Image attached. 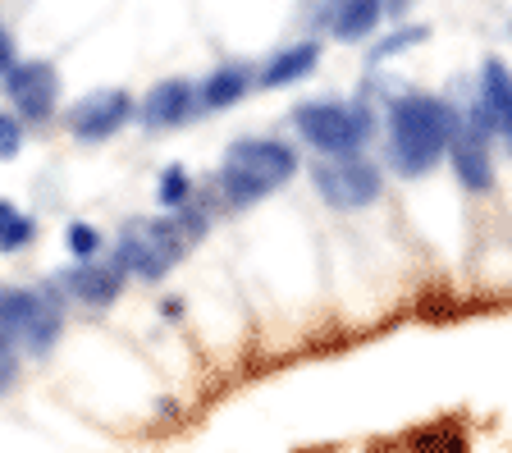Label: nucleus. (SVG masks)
<instances>
[{
	"label": "nucleus",
	"instance_id": "1",
	"mask_svg": "<svg viewBox=\"0 0 512 453\" xmlns=\"http://www.w3.org/2000/svg\"><path fill=\"white\" fill-rule=\"evenodd\" d=\"M453 129H458V119H453V110L439 97H426V92L398 97L394 106H389V161H394L407 179H421L448 151Z\"/></svg>",
	"mask_w": 512,
	"mask_h": 453
},
{
	"label": "nucleus",
	"instance_id": "2",
	"mask_svg": "<svg viewBox=\"0 0 512 453\" xmlns=\"http://www.w3.org/2000/svg\"><path fill=\"white\" fill-rule=\"evenodd\" d=\"M298 174V151L279 138H243L224 151L220 193L229 206H252Z\"/></svg>",
	"mask_w": 512,
	"mask_h": 453
},
{
	"label": "nucleus",
	"instance_id": "3",
	"mask_svg": "<svg viewBox=\"0 0 512 453\" xmlns=\"http://www.w3.org/2000/svg\"><path fill=\"white\" fill-rule=\"evenodd\" d=\"M202 229H206L202 216H192L188 225H183V216L179 220H133L119 234L115 261L128 275H138V280H160V275H170V266L188 252V243Z\"/></svg>",
	"mask_w": 512,
	"mask_h": 453
},
{
	"label": "nucleus",
	"instance_id": "4",
	"mask_svg": "<svg viewBox=\"0 0 512 453\" xmlns=\"http://www.w3.org/2000/svg\"><path fill=\"white\" fill-rule=\"evenodd\" d=\"M293 129L320 151V156H357L371 138V110L343 106V101H307L293 110Z\"/></svg>",
	"mask_w": 512,
	"mask_h": 453
},
{
	"label": "nucleus",
	"instance_id": "5",
	"mask_svg": "<svg viewBox=\"0 0 512 453\" xmlns=\"http://www.w3.org/2000/svg\"><path fill=\"white\" fill-rule=\"evenodd\" d=\"M60 335V307L51 293L32 289H0V339L28 353H46Z\"/></svg>",
	"mask_w": 512,
	"mask_h": 453
},
{
	"label": "nucleus",
	"instance_id": "6",
	"mask_svg": "<svg viewBox=\"0 0 512 453\" xmlns=\"http://www.w3.org/2000/svg\"><path fill=\"white\" fill-rule=\"evenodd\" d=\"M311 179H316V193L325 197L334 211H362L384 188V174L375 170L366 156H325Z\"/></svg>",
	"mask_w": 512,
	"mask_h": 453
},
{
	"label": "nucleus",
	"instance_id": "7",
	"mask_svg": "<svg viewBox=\"0 0 512 453\" xmlns=\"http://www.w3.org/2000/svg\"><path fill=\"white\" fill-rule=\"evenodd\" d=\"M5 92H10L14 110H19L23 119H51L55 101H60V74H55V65H46V60H23V65H14L10 74H5Z\"/></svg>",
	"mask_w": 512,
	"mask_h": 453
},
{
	"label": "nucleus",
	"instance_id": "8",
	"mask_svg": "<svg viewBox=\"0 0 512 453\" xmlns=\"http://www.w3.org/2000/svg\"><path fill=\"white\" fill-rule=\"evenodd\" d=\"M128 115H133V97H128V92H119V87L92 92V97H83L69 110V133L83 142H101V138H110Z\"/></svg>",
	"mask_w": 512,
	"mask_h": 453
},
{
	"label": "nucleus",
	"instance_id": "9",
	"mask_svg": "<svg viewBox=\"0 0 512 453\" xmlns=\"http://www.w3.org/2000/svg\"><path fill=\"white\" fill-rule=\"evenodd\" d=\"M448 161H453V170H458L462 188H471V193H485V188L494 184L490 147H485V129H480V124H458V129H453Z\"/></svg>",
	"mask_w": 512,
	"mask_h": 453
},
{
	"label": "nucleus",
	"instance_id": "10",
	"mask_svg": "<svg viewBox=\"0 0 512 453\" xmlns=\"http://www.w3.org/2000/svg\"><path fill=\"white\" fill-rule=\"evenodd\" d=\"M197 106H202V101H197V87H192L188 78H165V83H156L147 92L138 115L147 129H174V124H183Z\"/></svg>",
	"mask_w": 512,
	"mask_h": 453
},
{
	"label": "nucleus",
	"instance_id": "11",
	"mask_svg": "<svg viewBox=\"0 0 512 453\" xmlns=\"http://www.w3.org/2000/svg\"><path fill=\"white\" fill-rule=\"evenodd\" d=\"M124 275H128V270L119 266V261H83L78 270H69V275H64V284H69V293H74L78 302L106 307V302L119 298V289H124Z\"/></svg>",
	"mask_w": 512,
	"mask_h": 453
},
{
	"label": "nucleus",
	"instance_id": "12",
	"mask_svg": "<svg viewBox=\"0 0 512 453\" xmlns=\"http://www.w3.org/2000/svg\"><path fill=\"white\" fill-rule=\"evenodd\" d=\"M480 124L485 129H512V74L499 60H485V74H480Z\"/></svg>",
	"mask_w": 512,
	"mask_h": 453
},
{
	"label": "nucleus",
	"instance_id": "13",
	"mask_svg": "<svg viewBox=\"0 0 512 453\" xmlns=\"http://www.w3.org/2000/svg\"><path fill=\"white\" fill-rule=\"evenodd\" d=\"M320 60V46L316 42H298V46H284L279 55H270L266 69H261V87H284V83H298L316 69Z\"/></svg>",
	"mask_w": 512,
	"mask_h": 453
},
{
	"label": "nucleus",
	"instance_id": "14",
	"mask_svg": "<svg viewBox=\"0 0 512 453\" xmlns=\"http://www.w3.org/2000/svg\"><path fill=\"white\" fill-rule=\"evenodd\" d=\"M380 14H384V0H339L330 14V28L339 42H362L366 33H375Z\"/></svg>",
	"mask_w": 512,
	"mask_h": 453
},
{
	"label": "nucleus",
	"instance_id": "15",
	"mask_svg": "<svg viewBox=\"0 0 512 453\" xmlns=\"http://www.w3.org/2000/svg\"><path fill=\"white\" fill-rule=\"evenodd\" d=\"M247 87H252V69H243V65H220V69H215V74L202 83L197 101H202L206 110H224V106H234V101L243 97Z\"/></svg>",
	"mask_w": 512,
	"mask_h": 453
},
{
	"label": "nucleus",
	"instance_id": "16",
	"mask_svg": "<svg viewBox=\"0 0 512 453\" xmlns=\"http://www.w3.org/2000/svg\"><path fill=\"white\" fill-rule=\"evenodd\" d=\"M32 238V220L19 216L14 202H0V252H19Z\"/></svg>",
	"mask_w": 512,
	"mask_h": 453
},
{
	"label": "nucleus",
	"instance_id": "17",
	"mask_svg": "<svg viewBox=\"0 0 512 453\" xmlns=\"http://www.w3.org/2000/svg\"><path fill=\"white\" fill-rule=\"evenodd\" d=\"M160 202L165 206H179L183 211V202H188V193H192V179H188V170H183V165H170V170L160 174Z\"/></svg>",
	"mask_w": 512,
	"mask_h": 453
},
{
	"label": "nucleus",
	"instance_id": "18",
	"mask_svg": "<svg viewBox=\"0 0 512 453\" xmlns=\"http://www.w3.org/2000/svg\"><path fill=\"white\" fill-rule=\"evenodd\" d=\"M64 243H69V252H74V257H96V248H101V234H96L92 225H83V220H78V225H69V234H64Z\"/></svg>",
	"mask_w": 512,
	"mask_h": 453
},
{
	"label": "nucleus",
	"instance_id": "19",
	"mask_svg": "<svg viewBox=\"0 0 512 453\" xmlns=\"http://www.w3.org/2000/svg\"><path fill=\"white\" fill-rule=\"evenodd\" d=\"M19 147H23V129H19V119L0 110V161H10V156H19Z\"/></svg>",
	"mask_w": 512,
	"mask_h": 453
},
{
	"label": "nucleus",
	"instance_id": "20",
	"mask_svg": "<svg viewBox=\"0 0 512 453\" xmlns=\"http://www.w3.org/2000/svg\"><path fill=\"white\" fill-rule=\"evenodd\" d=\"M14 376H19V357H14V344L0 339V394L14 385Z\"/></svg>",
	"mask_w": 512,
	"mask_h": 453
},
{
	"label": "nucleus",
	"instance_id": "21",
	"mask_svg": "<svg viewBox=\"0 0 512 453\" xmlns=\"http://www.w3.org/2000/svg\"><path fill=\"white\" fill-rule=\"evenodd\" d=\"M14 65H19V60H14V42H10V33L0 28V74H10Z\"/></svg>",
	"mask_w": 512,
	"mask_h": 453
},
{
	"label": "nucleus",
	"instance_id": "22",
	"mask_svg": "<svg viewBox=\"0 0 512 453\" xmlns=\"http://www.w3.org/2000/svg\"><path fill=\"white\" fill-rule=\"evenodd\" d=\"M421 37H426L421 28H412V33H398V37H389V42L380 46V55H384V51H398V46H412V42H421Z\"/></svg>",
	"mask_w": 512,
	"mask_h": 453
},
{
	"label": "nucleus",
	"instance_id": "23",
	"mask_svg": "<svg viewBox=\"0 0 512 453\" xmlns=\"http://www.w3.org/2000/svg\"><path fill=\"white\" fill-rule=\"evenodd\" d=\"M384 5H389V10H407V5H412V0H384Z\"/></svg>",
	"mask_w": 512,
	"mask_h": 453
},
{
	"label": "nucleus",
	"instance_id": "24",
	"mask_svg": "<svg viewBox=\"0 0 512 453\" xmlns=\"http://www.w3.org/2000/svg\"><path fill=\"white\" fill-rule=\"evenodd\" d=\"M503 138H508V147H512V129H508V133H503Z\"/></svg>",
	"mask_w": 512,
	"mask_h": 453
}]
</instances>
